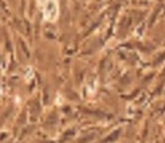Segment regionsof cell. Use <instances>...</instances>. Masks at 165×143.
<instances>
[{"label": "cell", "mask_w": 165, "mask_h": 143, "mask_svg": "<svg viewBox=\"0 0 165 143\" xmlns=\"http://www.w3.org/2000/svg\"><path fill=\"white\" fill-rule=\"evenodd\" d=\"M39 4L43 10L44 18L47 20L54 22L58 16V6H56V0H39Z\"/></svg>", "instance_id": "1"}]
</instances>
